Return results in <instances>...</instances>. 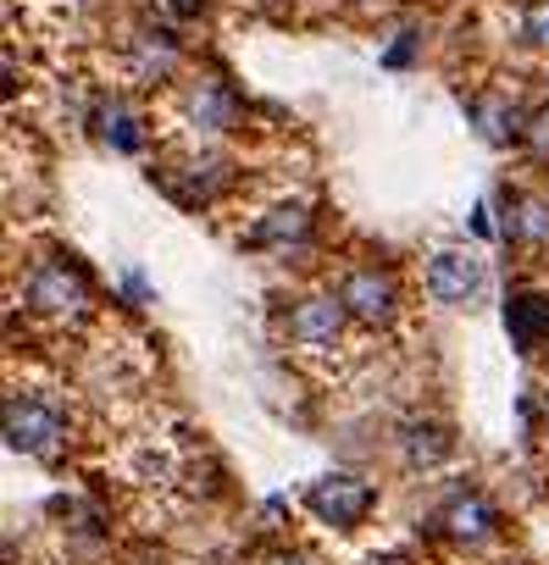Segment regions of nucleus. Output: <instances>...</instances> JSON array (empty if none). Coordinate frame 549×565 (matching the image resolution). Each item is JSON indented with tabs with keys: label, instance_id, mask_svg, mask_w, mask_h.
Returning <instances> with one entry per match:
<instances>
[{
	"label": "nucleus",
	"instance_id": "f257e3e1",
	"mask_svg": "<svg viewBox=\"0 0 549 565\" xmlns=\"http://www.w3.org/2000/svg\"><path fill=\"white\" fill-rule=\"evenodd\" d=\"M306 504H312V515L317 521H328V526H361L367 515H372V504H378V488L367 482V477H356V471H328V477H317L312 488H306Z\"/></svg>",
	"mask_w": 549,
	"mask_h": 565
},
{
	"label": "nucleus",
	"instance_id": "f03ea898",
	"mask_svg": "<svg viewBox=\"0 0 549 565\" xmlns=\"http://www.w3.org/2000/svg\"><path fill=\"white\" fill-rule=\"evenodd\" d=\"M422 282H427V295H433L439 306H477L483 282H488V266H483V255L444 244V249H433V255H427Z\"/></svg>",
	"mask_w": 549,
	"mask_h": 565
},
{
	"label": "nucleus",
	"instance_id": "7ed1b4c3",
	"mask_svg": "<svg viewBox=\"0 0 549 565\" xmlns=\"http://www.w3.org/2000/svg\"><path fill=\"white\" fill-rule=\"evenodd\" d=\"M23 300H29L34 311H45V317H78V311L89 306V282H84V271L67 266V260H40V266L29 271V282H23Z\"/></svg>",
	"mask_w": 549,
	"mask_h": 565
},
{
	"label": "nucleus",
	"instance_id": "20e7f679",
	"mask_svg": "<svg viewBox=\"0 0 549 565\" xmlns=\"http://www.w3.org/2000/svg\"><path fill=\"white\" fill-rule=\"evenodd\" d=\"M62 438H67V416L56 411V405H45V399H12L7 405V444L18 449V455H56L62 449Z\"/></svg>",
	"mask_w": 549,
	"mask_h": 565
},
{
	"label": "nucleus",
	"instance_id": "39448f33",
	"mask_svg": "<svg viewBox=\"0 0 549 565\" xmlns=\"http://www.w3.org/2000/svg\"><path fill=\"white\" fill-rule=\"evenodd\" d=\"M339 300H345V311H350V317H361L367 328H389V322H394V311H400V289H394V277H389V271H378V266H356V271H345Z\"/></svg>",
	"mask_w": 549,
	"mask_h": 565
},
{
	"label": "nucleus",
	"instance_id": "423d86ee",
	"mask_svg": "<svg viewBox=\"0 0 549 565\" xmlns=\"http://www.w3.org/2000/svg\"><path fill=\"white\" fill-rule=\"evenodd\" d=\"M345 300L339 295H306L295 311H289V339L300 344V350H312V355H323V350H334L339 339H345Z\"/></svg>",
	"mask_w": 549,
	"mask_h": 565
},
{
	"label": "nucleus",
	"instance_id": "0eeeda50",
	"mask_svg": "<svg viewBox=\"0 0 549 565\" xmlns=\"http://www.w3.org/2000/svg\"><path fill=\"white\" fill-rule=\"evenodd\" d=\"M505 333H510V344L516 350H543L549 344V295H532V289H521V295H510L505 300Z\"/></svg>",
	"mask_w": 549,
	"mask_h": 565
},
{
	"label": "nucleus",
	"instance_id": "6e6552de",
	"mask_svg": "<svg viewBox=\"0 0 549 565\" xmlns=\"http://www.w3.org/2000/svg\"><path fill=\"white\" fill-rule=\"evenodd\" d=\"M444 532L455 537V543H483V537H494V526H499V510L483 499V493H461V499H450L444 504Z\"/></svg>",
	"mask_w": 549,
	"mask_h": 565
},
{
	"label": "nucleus",
	"instance_id": "1a4fd4ad",
	"mask_svg": "<svg viewBox=\"0 0 549 565\" xmlns=\"http://www.w3.org/2000/svg\"><path fill=\"white\" fill-rule=\"evenodd\" d=\"M450 449H455V438H450V427H439V422H405V433H400V460H405L411 471L439 466Z\"/></svg>",
	"mask_w": 549,
	"mask_h": 565
},
{
	"label": "nucleus",
	"instance_id": "9d476101",
	"mask_svg": "<svg viewBox=\"0 0 549 565\" xmlns=\"http://www.w3.org/2000/svg\"><path fill=\"white\" fill-rule=\"evenodd\" d=\"M189 117H200V128H228V122L239 117V100H233L228 84L205 78V84H194V95H189Z\"/></svg>",
	"mask_w": 549,
	"mask_h": 565
},
{
	"label": "nucleus",
	"instance_id": "9b49d317",
	"mask_svg": "<svg viewBox=\"0 0 549 565\" xmlns=\"http://www.w3.org/2000/svg\"><path fill=\"white\" fill-rule=\"evenodd\" d=\"M101 139L112 145V150H123V156H134L139 150V117H134V106H123V100H106L101 106Z\"/></svg>",
	"mask_w": 549,
	"mask_h": 565
},
{
	"label": "nucleus",
	"instance_id": "f8f14e48",
	"mask_svg": "<svg viewBox=\"0 0 549 565\" xmlns=\"http://www.w3.org/2000/svg\"><path fill=\"white\" fill-rule=\"evenodd\" d=\"M306 222H312V211H306V205H278V216H266L250 238H255V244H284V238H300V233H306Z\"/></svg>",
	"mask_w": 549,
	"mask_h": 565
},
{
	"label": "nucleus",
	"instance_id": "ddd939ff",
	"mask_svg": "<svg viewBox=\"0 0 549 565\" xmlns=\"http://www.w3.org/2000/svg\"><path fill=\"white\" fill-rule=\"evenodd\" d=\"M521 40L549 51V0H527V12H521Z\"/></svg>",
	"mask_w": 549,
	"mask_h": 565
},
{
	"label": "nucleus",
	"instance_id": "4468645a",
	"mask_svg": "<svg viewBox=\"0 0 549 565\" xmlns=\"http://www.w3.org/2000/svg\"><path fill=\"white\" fill-rule=\"evenodd\" d=\"M521 139H527L538 156H549V111H538V117L527 122V134H521Z\"/></svg>",
	"mask_w": 549,
	"mask_h": 565
},
{
	"label": "nucleus",
	"instance_id": "2eb2a0df",
	"mask_svg": "<svg viewBox=\"0 0 549 565\" xmlns=\"http://www.w3.org/2000/svg\"><path fill=\"white\" fill-rule=\"evenodd\" d=\"M167 7H172L178 18H194V12H205V0H167Z\"/></svg>",
	"mask_w": 549,
	"mask_h": 565
},
{
	"label": "nucleus",
	"instance_id": "dca6fc26",
	"mask_svg": "<svg viewBox=\"0 0 549 565\" xmlns=\"http://www.w3.org/2000/svg\"><path fill=\"white\" fill-rule=\"evenodd\" d=\"M266 565H312V559H306V554H272Z\"/></svg>",
	"mask_w": 549,
	"mask_h": 565
}]
</instances>
